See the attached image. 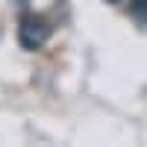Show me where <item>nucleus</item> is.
<instances>
[{
  "label": "nucleus",
  "instance_id": "f03ea898",
  "mask_svg": "<svg viewBox=\"0 0 147 147\" xmlns=\"http://www.w3.org/2000/svg\"><path fill=\"white\" fill-rule=\"evenodd\" d=\"M132 15H136L138 24L147 27V0H132Z\"/></svg>",
  "mask_w": 147,
  "mask_h": 147
},
{
  "label": "nucleus",
  "instance_id": "f257e3e1",
  "mask_svg": "<svg viewBox=\"0 0 147 147\" xmlns=\"http://www.w3.org/2000/svg\"><path fill=\"white\" fill-rule=\"evenodd\" d=\"M50 21L44 15H35V12H27L18 24V44L24 50H41V47L50 41Z\"/></svg>",
  "mask_w": 147,
  "mask_h": 147
}]
</instances>
